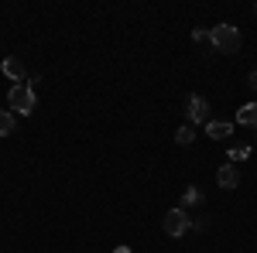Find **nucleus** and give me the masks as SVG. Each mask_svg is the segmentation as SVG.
<instances>
[{"label": "nucleus", "instance_id": "nucleus-1", "mask_svg": "<svg viewBox=\"0 0 257 253\" xmlns=\"http://www.w3.org/2000/svg\"><path fill=\"white\" fill-rule=\"evenodd\" d=\"M209 41H213V48H216L219 55H237L240 45H243L237 24H216V28L209 31Z\"/></svg>", "mask_w": 257, "mask_h": 253}, {"label": "nucleus", "instance_id": "nucleus-2", "mask_svg": "<svg viewBox=\"0 0 257 253\" xmlns=\"http://www.w3.org/2000/svg\"><path fill=\"white\" fill-rule=\"evenodd\" d=\"M7 103H11V113H21V117L35 113V106H38L35 86H31V82H18V86H11V93H7Z\"/></svg>", "mask_w": 257, "mask_h": 253}, {"label": "nucleus", "instance_id": "nucleus-3", "mask_svg": "<svg viewBox=\"0 0 257 253\" xmlns=\"http://www.w3.org/2000/svg\"><path fill=\"white\" fill-rule=\"evenodd\" d=\"M161 229H165L168 236H185L189 229H192V219H189V212H185V209H178V205H175V209H168V212H165Z\"/></svg>", "mask_w": 257, "mask_h": 253}, {"label": "nucleus", "instance_id": "nucleus-4", "mask_svg": "<svg viewBox=\"0 0 257 253\" xmlns=\"http://www.w3.org/2000/svg\"><path fill=\"white\" fill-rule=\"evenodd\" d=\"M185 113H189V123H192V127H196V123H209V103H206V96H189Z\"/></svg>", "mask_w": 257, "mask_h": 253}, {"label": "nucleus", "instance_id": "nucleus-5", "mask_svg": "<svg viewBox=\"0 0 257 253\" xmlns=\"http://www.w3.org/2000/svg\"><path fill=\"white\" fill-rule=\"evenodd\" d=\"M216 185H219V188H226V192H233V188L240 185V171L233 168V164H223V168L216 171Z\"/></svg>", "mask_w": 257, "mask_h": 253}, {"label": "nucleus", "instance_id": "nucleus-6", "mask_svg": "<svg viewBox=\"0 0 257 253\" xmlns=\"http://www.w3.org/2000/svg\"><path fill=\"white\" fill-rule=\"evenodd\" d=\"M206 137L226 140V137H233V123H230V120H209V123H206Z\"/></svg>", "mask_w": 257, "mask_h": 253}, {"label": "nucleus", "instance_id": "nucleus-7", "mask_svg": "<svg viewBox=\"0 0 257 253\" xmlns=\"http://www.w3.org/2000/svg\"><path fill=\"white\" fill-rule=\"evenodd\" d=\"M0 69H4V76L11 79L14 86H18V82H24V62H21V59H4V65H0Z\"/></svg>", "mask_w": 257, "mask_h": 253}, {"label": "nucleus", "instance_id": "nucleus-8", "mask_svg": "<svg viewBox=\"0 0 257 253\" xmlns=\"http://www.w3.org/2000/svg\"><path fill=\"white\" fill-rule=\"evenodd\" d=\"M237 123H243V127H257V103H243V106H240Z\"/></svg>", "mask_w": 257, "mask_h": 253}, {"label": "nucleus", "instance_id": "nucleus-9", "mask_svg": "<svg viewBox=\"0 0 257 253\" xmlns=\"http://www.w3.org/2000/svg\"><path fill=\"white\" fill-rule=\"evenodd\" d=\"M192 205H202V192H199L196 185H189V188L182 192V205H178V209H192Z\"/></svg>", "mask_w": 257, "mask_h": 253}, {"label": "nucleus", "instance_id": "nucleus-10", "mask_svg": "<svg viewBox=\"0 0 257 253\" xmlns=\"http://www.w3.org/2000/svg\"><path fill=\"white\" fill-rule=\"evenodd\" d=\"M18 130V120H14V113L11 110H0V137H11Z\"/></svg>", "mask_w": 257, "mask_h": 253}, {"label": "nucleus", "instance_id": "nucleus-11", "mask_svg": "<svg viewBox=\"0 0 257 253\" xmlns=\"http://www.w3.org/2000/svg\"><path fill=\"white\" fill-rule=\"evenodd\" d=\"M192 140H196V127H192V123H185V127H178V130H175V144H178V147H189Z\"/></svg>", "mask_w": 257, "mask_h": 253}, {"label": "nucleus", "instance_id": "nucleus-12", "mask_svg": "<svg viewBox=\"0 0 257 253\" xmlns=\"http://www.w3.org/2000/svg\"><path fill=\"white\" fill-rule=\"evenodd\" d=\"M192 41H199V45H202V41H209V35H206L202 28H196V31H192Z\"/></svg>", "mask_w": 257, "mask_h": 253}, {"label": "nucleus", "instance_id": "nucleus-13", "mask_svg": "<svg viewBox=\"0 0 257 253\" xmlns=\"http://www.w3.org/2000/svg\"><path fill=\"white\" fill-rule=\"evenodd\" d=\"M247 86H254V89H257V69L250 72V76H247Z\"/></svg>", "mask_w": 257, "mask_h": 253}, {"label": "nucleus", "instance_id": "nucleus-14", "mask_svg": "<svg viewBox=\"0 0 257 253\" xmlns=\"http://www.w3.org/2000/svg\"><path fill=\"white\" fill-rule=\"evenodd\" d=\"M117 253H131V250H127V246H117Z\"/></svg>", "mask_w": 257, "mask_h": 253}, {"label": "nucleus", "instance_id": "nucleus-15", "mask_svg": "<svg viewBox=\"0 0 257 253\" xmlns=\"http://www.w3.org/2000/svg\"><path fill=\"white\" fill-rule=\"evenodd\" d=\"M254 11H257V7H254Z\"/></svg>", "mask_w": 257, "mask_h": 253}]
</instances>
